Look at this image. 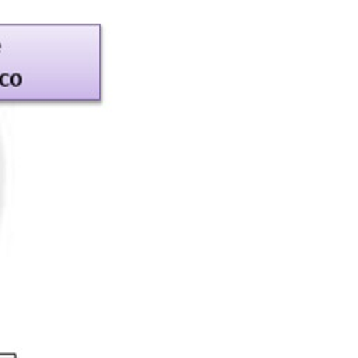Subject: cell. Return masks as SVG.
Returning <instances> with one entry per match:
<instances>
[]
</instances>
